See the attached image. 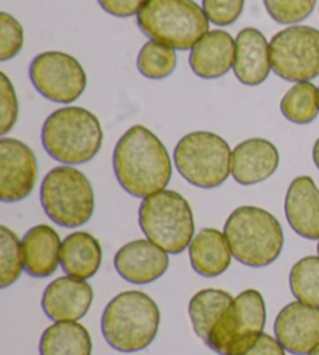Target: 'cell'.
I'll return each mask as SVG.
<instances>
[{"mask_svg": "<svg viewBox=\"0 0 319 355\" xmlns=\"http://www.w3.org/2000/svg\"><path fill=\"white\" fill-rule=\"evenodd\" d=\"M112 167L122 189L136 198H146L165 190L173 172L165 145L142 125L131 126L119 139Z\"/></svg>", "mask_w": 319, "mask_h": 355, "instance_id": "obj_1", "label": "cell"}, {"mask_svg": "<svg viewBox=\"0 0 319 355\" xmlns=\"http://www.w3.org/2000/svg\"><path fill=\"white\" fill-rule=\"evenodd\" d=\"M161 312L144 291L130 290L107 302L101 316V334L112 349L123 354L144 351L155 341Z\"/></svg>", "mask_w": 319, "mask_h": 355, "instance_id": "obj_2", "label": "cell"}, {"mask_svg": "<svg viewBox=\"0 0 319 355\" xmlns=\"http://www.w3.org/2000/svg\"><path fill=\"white\" fill-rule=\"evenodd\" d=\"M44 150L52 159L66 166L92 161L103 144L100 120L80 106H66L46 119L41 132Z\"/></svg>", "mask_w": 319, "mask_h": 355, "instance_id": "obj_3", "label": "cell"}, {"mask_svg": "<svg viewBox=\"0 0 319 355\" xmlns=\"http://www.w3.org/2000/svg\"><path fill=\"white\" fill-rule=\"evenodd\" d=\"M225 236L234 257L250 268L271 265L284 248V231L279 220L255 206L235 209L225 223Z\"/></svg>", "mask_w": 319, "mask_h": 355, "instance_id": "obj_4", "label": "cell"}, {"mask_svg": "<svg viewBox=\"0 0 319 355\" xmlns=\"http://www.w3.org/2000/svg\"><path fill=\"white\" fill-rule=\"evenodd\" d=\"M137 25L150 40L175 50L193 49L209 33L206 12L193 0H148Z\"/></svg>", "mask_w": 319, "mask_h": 355, "instance_id": "obj_5", "label": "cell"}, {"mask_svg": "<svg viewBox=\"0 0 319 355\" xmlns=\"http://www.w3.org/2000/svg\"><path fill=\"white\" fill-rule=\"evenodd\" d=\"M139 225L146 239L169 254H181L195 237L193 212L189 201L175 190H161L144 198Z\"/></svg>", "mask_w": 319, "mask_h": 355, "instance_id": "obj_6", "label": "cell"}, {"mask_svg": "<svg viewBox=\"0 0 319 355\" xmlns=\"http://www.w3.org/2000/svg\"><path fill=\"white\" fill-rule=\"evenodd\" d=\"M41 205L47 217L62 227H78L92 218L95 196L91 182L78 168L55 167L41 184Z\"/></svg>", "mask_w": 319, "mask_h": 355, "instance_id": "obj_7", "label": "cell"}, {"mask_svg": "<svg viewBox=\"0 0 319 355\" xmlns=\"http://www.w3.org/2000/svg\"><path fill=\"white\" fill-rule=\"evenodd\" d=\"M173 157L178 173L195 187L215 189L231 175V147L215 132L195 131L184 136Z\"/></svg>", "mask_w": 319, "mask_h": 355, "instance_id": "obj_8", "label": "cell"}, {"mask_svg": "<svg viewBox=\"0 0 319 355\" xmlns=\"http://www.w3.org/2000/svg\"><path fill=\"white\" fill-rule=\"evenodd\" d=\"M265 322L264 297L257 290H245L221 315L206 346L218 355H241L264 334Z\"/></svg>", "mask_w": 319, "mask_h": 355, "instance_id": "obj_9", "label": "cell"}, {"mask_svg": "<svg viewBox=\"0 0 319 355\" xmlns=\"http://www.w3.org/2000/svg\"><path fill=\"white\" fill-rule=\"evenodd\" d=\"M271 67L277 77L293 83L319 77V30L291 25L273 36Z\"/></svg>", "mask_w": 319, "mask_h": 355, "instance_id": "obj_10", "label": "cell"}, {"mask_svg": "<svg viewBox=\"0 0 319 355\" xmlns=\"http://www.w3.org/2000/svg\"><path fill=\"white\" fill-rule=\"evenodd\" d=\"M28 73L36 91L55 103H72L87 86L80 61L62 52H44L35 56Z\"/></svg>", "mask_w": 319, "mask_h": 355, "instance_id": "obj_11", "label": "cell"}, {"mask_svg": "<svg viewBox=\"0 0 319 355\" xmlns=\"http://www.w3.org/2000/svg\"><path fill=\"white\" fill-rule=\"evenodd\" d=\"M37 161L27 144L17 139H0V200L17 202L33 192Z\"/></svg>", "mask_w": 319, "mask_h": 355, "instance_id": "obj_12", "label": "cell"}, {"mask_svg": "<svg viewBox=\"0 0 319 355\" xmlns=\"http://www.w3.org/2000/svg\"><path fill=\"white\" fill-rule=\"evenodd\" d=\"M274 335L286 352L309 355L319 346V307L301 301L288 304L274 321Z\"/></svg>", "mask_w": 319, "mask_h": 355, "instance_id": "obj_13", "label": "cell"}, {"mask_svg": "<svg viewBox=\"0 0 319 355\" xmlns=\"http://www.w3.org/2000/svg\"><path fill=\"white\" fill-rule=\"evenodd\" d=\"M94 301V290L86 281L62 276L47 285L42 295V310L50 320L78 321L85 316Z\"/></svg>", "mask_w": 319, "mask_h": 355, "instance_id": "obj_14", "label": "cell"}, {"mask_svg": "<svg viewBox=\"0 0 319 355\" xmlns=\"http://www.w3.org/2000/svg\"><path fill=\"white\" fill-rule=\"evenodd\" d=\"M169 252L151 240H134L117 251L114 266L125 281L137 285L157 281L169 268Z\"/></svg>", "mask_w": 319, "mask_h": 355, "instance_id": "obj_15", "label": "cell"}, {"mask_svg": "<svg viewBox=\"0 0 319 355\" xmlns=\"http://www.w3.org/2000/svg\"><path fill=\"white\" fill-rule=\"evenodd\" d=\"M279 167V151L266 139H248L232 150L231 175L241 186H254L274 175Z\"/></svg>", "mask_w": 319, "mask_h": 355, "instance_id": "obj_16", "label": "cell"}, {"mask_svg": "<svg viewBox=\"0 0 319 355\" xmlns=\"http://www.w3.org/2000/svg\"><path fill=\"white\" fill-rule=\"evenodd\" d=\"M270 42L257 28H243L235 40L234 73L241 85L259 86L271 72Z\"/></svg>", "mask_w": 319, "mask_h": 355, "instance_id": "obj_17", "label": "cell"}, {"mask_svg": "<svg viewBox=\"0 0 319 355\" xmlns=\"http://www.w3.org/2000/svg\"><path fill=\"white\" fill-rule=\"evenodd\" d=\"M285 215L291 230L309 240H319V189L310 176L293 180L285 196Z\"/></svg>", "mask_w": 319, "mask_h": 355, "instance_id": "obj_18", "label": "cell"}, {"mask_svg": "<svg viewBox=\"0 0 319 355\" xmlns=\"http://www.w3.org/2000/svg\"><path fill=\"white\" fill-rule=\"evenodd\" d=\"M235 41L223 30H212L195 44L190 52V67L196 77L215 80L234 69Z\"/></svg>", "mask_w": 319, "mask_h": 355, "instance_id": "obj_19", "label": "cell"}, {"mask_svg": "<svg viewBox=\"0 0 319 355\" xmlns=\"http://www.w3.org/2000/svg\"><path fill=\"white\" fill-rule=\"evenodd\" d=\"M61 239L53 227L37 225L31 227L22 239V254L25 272L31 277L44 279L58 270Z\"/></svg>", "mask_w": 319, "mask_h": 355, "instance_id": "obj_20", "label": "cell"}, {"mask_svg": "<svg viewBox=\"0 0 319 355\" xmlns=\"http://www.w3.org/2000/svg\"><path fill=\"white\" fill-rule=\"evenodd\" d=\"M190 263L198 275L216 277L225 272L232 261V250L226 236L216 230H201L189 246Z\"/></svg>", "mask_w": 319, "mask_h": 355, "instance_id": "obj_21", "label": "cell"}, {"mask_svg": "<svg viewBox=\"0 0 319 355\" xmlns=\"http://www.w3.org/2000/svg\"><path fill=\"white\" fill-rule=\"evenodd\" d=\"M62 271L69 276L86 281L97 275L101 265V246L87 232H74L62 240L60 251Z\"/></svg>", "mask_w": 319, "mask_h": 355, "instance_id": "obj_22", "label": "cell"}, {"mask_svg": "<svg viewBox=\"0 0 319 355\" xmlns=\"http://www.w3.org/2000/svg\"><path fill=\"white\" fill-rule=\"evenodd\" d=\"M41 355H92V338L76 321H61L49 326L40 341Z\"/></svg>", "mask_w": 319, "mask_h": 355, "instance_id": "obj_23", "label": "cell"}, {"mask_svg": "<svg viewBox=\"0 0 319 355\" xmlns=\"http://www.w3.org/2000/svg\"><path fill=\"white\" fill-rule=\"evenodd\" d=\"M235 297L231 293L216 288L201 290L189 302V316L193 331L206 345L221 315L231 306Z\"/></svg>", "mask_w": 319, "mask_h": 355, "instance_id": "obj_24", "label": "cell"}, {"mask_svg": "<svg viewBox=\"0 0 319 355\" xmlns=\"http://www.w3.org/2000/svg\"><path fill=\"white\" fill-rule=\"evenodd\" d=\"M282 116L296 125L311 123L318 117L319 97L318 87L310 81L293 85L280 101Z\"/></svg>", "mask_w": 319, "mask_h": 355, "instance_id": "obj_25", "label": "cell"}, {"mask_svg": "<svg viewBox=\"0 0 319 355\" xmlns=\"http://www.w3.org/2000/svg\"><path fill=\"white\" fill-rule=\"evenodd\" d=\"M176 62L178 58L175 49L150 40L140 49L136 66L145 78L162 80L175 72Z\"/></svg>", "mask_w": 319, "mask_h": 355, "instance_id": "obj_26", "label": "cell"}, {"mask_svg": "<svg viewBox=\"0 0 319 355\" xmlns=\"http://www.w3.org/2000/svg\"><path fill=\"white\" fill-rule=\"evenodd\" d=\"M290 288L298 301L319 307V257H304L293 265Z\"/></svg>", "mask_w": 319, "mask_h": 355, "instance_id": "obj_27", "label": "cell"}, {"mask_svg": "<svg viewBox=\"0 0 319 355\" xmlns=\"http://www.w3.org/2000/svg\"><path fill=\"white\" fill-rule=\"evenodd\" d=\"M25 270L22 242L6 226H0V288L15 284Z\"/></svg>", "mask_w": 319, "mask_h": 355, "instance_id": "obj_28", "label": "cell"}, {"mask_svg": "<svg viewBox=\"0 0 319 355\" xmlns=\"http://www.w3.org/2000/svg\"><path fill=\"white\" fill-rule=\"evenodd\" d=\"M268 15L277 24H299L315 10L316 0H264Z\"/></svg>", "mask_w": 319, "mask_h": 355, "instance_id": "obj_29", "label": "cell"}, {"mask_svg": "<svg viewBox=\"0 0 319 355\" xmlns=\"http://www.w3.org/2000/svg\"><path fill=\"white\" fill-rule=\"evenodd\" d=\"M24 47V28L16 17L0 12V61H10Z\"/></svg>", "mask_w": 319, "mask_h": 355, "instance_id": "obj_30", "label": "cell"}, {"mask_svg": "<svg viewBox=\"0 0 319 355\" xmlns=\"http://www.w3.org/2000/svg\"><path fill=\"white\" fill-rule=\"evenodd\" d=\"M19 103L15 87L5 72H0V135L5 136L17 122Z\"/></svg>", "mask_w": 319, "mask_h": 355, "instance_id": "obj_31", "label": "cell"}, {"mask_svg": "<svg viewBox=\"0 0 319 355\" xmlns=\"http://www.w3.org/2000/svg\"><path fill=\"white\" fill-rule=\"evenodd\" d=\"M245 0H202V10L209 22L218 27L232 25L243 11Z\"/></svg>", "mask_w": 319, "mask_h": 355, "instance_id": "obj_32", "label": "cell"}, {"mask_svg": "<svg viewBox=\"0 0 319 355\" xmlns=\"http://www.w3.org/2000/svg\"><path fill=\"white\" fill-rule=\"evenodd\" d=\"M146 2L148 0H98L101 8L116 17L136 16Z\"/></svg>", "mask_w": 319, "mask_h": 355, "instance_id": "obj_33", "label": "cell"}, {"mask_svg": "<svg viewBox=\"0 0 319 355\" xmlns=\"http://www.w3.org/2000/svg\"><path fill=\"white\" fill-rule=\"evenodd\" d=\"M241 355H286L284 346L279 343L277 338H273L271 335L261 334L257 341Z\"/></svg>", "mask_w": 319, "mask_h": 355, "instance_id": "obj_34", "label": "cell"}, {"mask_svg": "<svg viewBox=\"0 0 319 355\" xmlns=\"http://www.w3.org/2000/svg\"><path fill=\"white\" fill-rule=\"evenodd\" d=\"M313 161H315V166L319 170V139L315 142V147H313Z\"/></svg>", "mask_w": 319, "mask_h": 355, "instance_id": "obj_35", "label": "cell"}, {"mask_svg": "<svg viewBox=\"0 0 319 355\" xmlns=\"http://www.w3.org/2000/svg\"><path fill=\"white\" fill-rule=\"evenodd\" d=\"M309 355H319V346H318V347H315V349L311 351Z\"/></svg>", "mask_w": 319, "mask_h": 355, "instance_id": "obj_36", "label": "cell"}, {"mask_svg": "<svg viewBox=\"0 0 319 355\" xmlns=\"http://www.w3.org/2000/svg\"><path fill=\"white\" fill-rule=\"evenodd\" d=\"M318 254H319V243H318Z\"/></svg>", "mask_w": 319, "mask_h": 355, "instance_id": "obj_37", "label": "cell"}, {"mask_svg": "<svg viewBox=\"0 0 319 355\" xmlns=\"http://www.w3.org/2000/svg\"><path fill=\"white\" fill-rule=\"evenodd\" d=\"M318 97H319V87H318Z\"/></svg>", "mask_w": 319, "mask_h": 355, "instance_id": "obj_38", "label": "cell"}]
</instances>
